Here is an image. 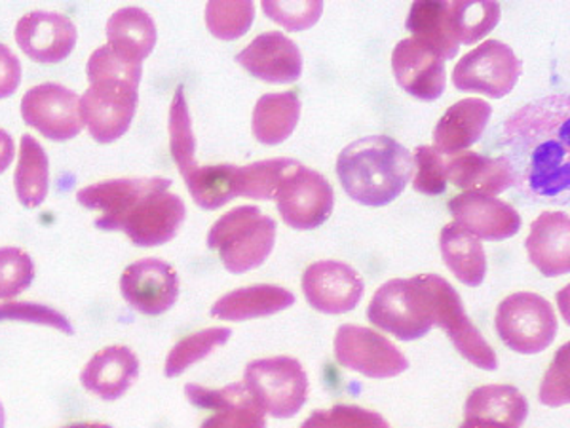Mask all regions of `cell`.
<instances>
[{
    "instance_id": "c3c4849f",
    "label": "cell",
    "mask_w": 570,
    "mask_h": 428,
    "mask_svg": "<svg viewBox=\"0 0 570 428\" xmlns=\"http://www.w3.org/2000/svg\"><path fill=\"white\" fill-rule=\"evenodd\" d=\"M63 428H112L107 422H72Z\"/></svg>"
},
{
    "instance_id": "5bb4252c",
    "label": "cell",
    "mask_w": 570,
    "mask_h": 428,
    "mask_svg": "<svg viewBox=\"0 0 570 428\" xmlns=\"http://www.w3.org/2000/svg\"><path fill=\"white\" fill-rule=\"evenodd\" d=\"M120 293L131 309L156 317L176 305L179 276L166 261L145 257L124 271Z\"/></svg>"
},
{
    "instance_id": "e575fe53",
    "label": "cell",
    "mask_w": 570,
    "mask_h": 428,
    "mask_svg": "<svg viewBox=\"0 0 570 428\" xmlns=\"http://www.w3.org/2000/svg\"><path fill=\"white\" fill-rule=\"evenodd\" d=\"M169 149L183 177L196 168V139L185 90L179 86L169 107Z\"/></svg>"
},
{
    "instance_id": "4dcf8cb0",
    "label": "cell",
    "mask_w": 570,
    "mask_h": 428,
    "mask_svg": "<svg viewBox=\"0 0 570 428\" xmlns=\"http://www.w3.org/2000/svg\"><path fill=\"white\" fill-rule=\"evenodd\" d=\"M301 118V99L293 91L266 94L253 110V134L265 145L289 139Z\"/></svg>"
},
{
    "instance_id": "603a6c76",
    "label": "cell",
    "mask_w": 570,
    "mask_h": 428,
    "mask_svg": "<svg viewBox=\"0 0 570 428\" xmlns=\"http://www.w3.org/2000/svg\"><path fill=\"white\" fill-rule=\"evenodd\" d=\"M448 163V179L466 193L494 196L518 183L515 168L505 156H481L480 153H462Z\"/></svg>"
},
{
    "instance_id": "bcb514c9",
    "label": "cell",
    "mask_w": 570,
    "mask_h": 428,
    "mask_svg": "<svg viewBox=\"0 0 570 428\" xmlns=\"http://www.w3.org/2000/svg\"><path fill=\"white\" fill-rule=\"evenodd\" d=\"M13 160V139L7 130L0 128V174L8 169Z\"/></svg>"
},
{
    "instance_id": "7c38bea8",
    "label": "cell",
    "mask_w": 570,
    "mask_h": 428,
    "mask_svg": "<svg viewBox=\"0 0 570 428\" xmlns=\"http://www.w3.org/2000/svg\"><path fill=\"white\" fill-rule=\"evenodd\" d=\"M21 117L52 142L72 139L85 128L77 94L56 82L27 90L21 99Z\"/></svg>"
},
{
    "instance_id": "9c48e42d",
    "label": "cell",
    "mask_w": 570,
    "mask_h": 428,
    "mask_svg": "<svg viewBox=\"0 0 570 428\" xmlns=\"http://www.w3.org/2000/svg\"><path fill=\"white\" fill-rule=\"evenodd\" d=\"M521 72L523 66L510 46L500 40H487L456 64L453 82L456 90L480 91L500 99L518 85Z\"/></svg>"
},
{
    "instance_id": "f35d334b",
    "label": "cell",
    "mask_w": 570,
    "mask_h": 428,
    "mask_svg": "<svg viewBox=\"0 0 570 428\" xmlns=\"http://www.w3.org/2000/svg\"><path fill=\"white\" fill-rule=\"evenodd\" d=\"M35 263L20 247H0V299H12L33 284Z\"/></svg>"
},
{
    "instance_id": "f6af8a7d",
    "label": "cell",
    "mask_w": 570,
    "mask_h": 428,
    "mask_svg": "<svg viewBox=\"0 0 570 428\" xmlns=\"http://www.w3.org/2000/svg\"><path fill=\"white\" fill-rule=\"evenodd\" d=\"M21 82V64L8 46L0 45V99L10 98Z\"/></svg>"
},
{
    "instance_id": "484cf974",
    "label": "cell",
    "mask_w": 570,
    "mask_h": 428,
    "mask_svg": "<svg viewBox=\"0 0 570 428\" xmlns=\"http://www.w3.org/2000/svg\"><path fill=\"white\" fill-rule=\"evenodd\" d=\"M295 303V293L273 284L249 285L223 295L212 309V317L228 322L273 317Z\"/></svg>"
},
{
    "instance_id": "7bdbcfd3",
    "label": "cell",
    "mask_w": 570,
    "mask_h": 428,
    "mask_svg": "<svg viewBox=\"0 0 570 428\" xmlns=\"http://www.w3.org/2000/svg\"><path fill=\"white\" fill-rule=\"evenodd\" d=\"M0 322H27V324L50 325L53 330L63 331L71 335L72 325L66 314L52 307L39 303H2L0 305Z\"/></svg>"
},
{
    "instance_id": "681fc988",
    "label": "cell",
    "mask_w": 570,
    "mask_h": 428,
    "mask_svg": "<svg viewBox=\"0 0 570 428\" xmlns=\"http://www.w3.org/2000/svg\"><path fill=\"white\" fill-rule=\"evenodd\" d=\"M0 428H4V408L0 403Z\"/></svg>"
},
{
    "instance_id": "8992f818",
    "label": "cell",
    "mask_w": 570,
    "mask_h": 428,
    "mask_svg": "<svg viewBox=\"0 0 570 428\" xmlns=\"http://www.w3.org/2000/svg\"><path fill=\"white\" fill-rule=\"evenodd\" d=\"M246 389L265 414L278 419L297 416L308 396V377L292 357L253 360L246 368Z\"/></svg>"
},
{
    "instance_id": "7a4b0ae2",
    "label": "cell",
    "mask_w": 570,
    "mask_h": 428,
    "mask_svg": "<svg viewBox=\"0 0 570 428\" xmlns=\"http://www.w3.org/2000/svg\"><path fill=\"white\" fill-rule=\"evenodd\" d=\"M86 75L90 88L80 98L82 123L96 142H117L136 115L142 64L105 45L91 54Z\"/></svg>"
},
{
    "instance_id": "ffe728a7",
    "label": "cell",
    "mask_w": 570,
    "mask_h": 428,
    "mask_svg": "<svg viewBox=\"0 0 570 428\" xmlns=\"http://www.w3.org/2000/svg\"><path fill=\"white\" fill-rule=\"evenodd\" d=\"M392 69L397 85L422 101L440 98L448 86L445 61L415 39H405L395 46Z\"/></svg>"
},
{
    "instance_id": "ab89813d",
    "label": "cell",
    "mask_w": 570,
    "mask_h": 428,
    "mask_svg": "<svg viewBox=\"0 0 570 428\" xmlns=\"http://www.w3.org/2000/svg\"><path fill=\"white\" fill-rule=\"evenodd\" d=\"M301 428H392L384 417L360 406H344L314 411Z\"/></svg>"
},
{
    "instance_id": "74e56055",
    "label": "cell",
    "mask_w": 570,
    "mask_h": 428,
    "mask_svg": "<svg viewBox=\"0 0 570 428\" xmlns=\"http://www.w3.org/2000/svg\"><path fill=\"white\" fill-rule=\"evenodd\" d=\"M255 4L246 2H208L206 23L214 37L220 40L240 39L252 27Z\"/></svg>"
},
{
    "instance_id": "7dc6e473",
    "label": "cell",
    "mask_w": 570,
    "mask_h": 428,
    "mask_svg": "<svg viewBox=\"0 0 570 428\" xmlns=\"http://www.w3.org/2000/svg\"><path fill=\"white\" fill-rule=\"evenodd\" d=\"M461 428H510L502 427V425H493V422H481V421H464Z\"/></svg>"
},
{
    "instance_id": "d590c367",
    "label": "cell",
    "mask_w": 570,
    "mask_h": 428,
    "mask_svg": "<svg viewBox=\"0 0 570 428\" xmlns=\"http://www.w3.org/2000/svg\"><path fill=\"white\" fill-rule=\"evenodd\" d=\"M295 158H271L249 166H240L242 196L257 201H276L278 188L285 177L297 168Z\"/></svg>"
},
{
    "instance_id": "2e32d148",
    "label": "cell",
    "mask_w": 570,
    "mask_h": 428,
    "mask_svg": "<svg viewBox=\"0 0 570 428\" xmlns=\"http://www.w3.org/2000/svg\"><path fill=\"white\" fill-rule=\"evenodd\" d=\"M303 292L312 309L325 314H343L356 309L360 303L363 280L346 263L318 261L306 269Z\"/></svg>"
},
{
    "instance_id": "f546056e",
    "label": "cell",
    "mask_w": 570,
    "mask_h": 428,
    "mask_svg": "<svg viewBox=\"0 0 570 428\" xmlns=\"http://www.w3.org/2000/svg\"><path fill=\"white\" fill-rule=\"evenodd\" d=\"M440 246L441 255L451 273L461 280L462 284L470 288L483 284L487 274L485 250L475 236L459 227L456 223H449L448 227L441 231Z\"/></svg>"
},
{
    "instance_id": "1f68e13d",
    "label": "cell",
    "mask_w": 570,
    "mask_h": 428,
    "mask_svg": "<svg viewBox=\"0 0 570 428\" xmlns=\"http://www.w3.org/2000/svg\"><path fill=\"white\" fill-rule=\"evenodd\" d=\"M188 193L202 210H217L242 196L240 166H196L187 177Z\"/></svg>"
},
{
    "instance_id": "277c9868",
    "label": "cell",
    "mask_w": 570,
    "mask_h": 428,
    "mask_svg": "<svg viewBox=\"0 0 570 428\" xmlns=\"http://www.w3.org/2000/svg\"><path fill=\"white\" fill-rule=\"evenodd\" d=\"M276 221L255 206H240L215 221L208 246L219 252L228 273L242 274L263 265L273 253Z\"/></svg>"
},
{
    "instance_id": "ba28073f",
    "label": "cell",
    "mask_w": 570,
    "mask_h": 428,
    "mask_svg": "<svg viewBox=\"0 0 570 428\" xmlns=\"http://www.w3.org/2000/svg\"><path fill=\"white\" fill-rule=\"evenodd\" d=\"M428 292L432 298L434 325L448 333L456 351L481 370L494 371L499 368V358L493 347L487 343L480 330L472 324L466 314L461 295L454 292L453 285L438 274H424Z\"/></svg>"
},
{
    "instance_id": "8d00e7d4",
    "label": "cell",
    "mask_w": 570,
    "mask_h": 428,
    "mask_svg": "<svg viewBox=\"0 0 570 428\" xmlns=\"http://www.w3.org/2000/svg\"><path fill=\"white\" fill-rule=\"evenodd\" d=\"M230 335H233V331L228 328H208V330H202L181 339L166 358L164 376H181L183 371H187L193 363L200 362L215 349L227 343Z\"/></svg>"
},
{
    "instance_id": "d6986e66",
    "label": "cell",
    "mask_w": 570,
    "mask_h": 428,
    "mask_svg": "<svg viewBox=\"0 0 570 428\" xmlns=\"http://www.w3.org/2000/svg\"><path fill=\"white\" fill-rule=\"evenodd\" d=\"M188 402L215 414L200 428H266L265 411L247 392L246 385L233 383L223 389H206L200 385L185 387Z\"/></svg>"
},
{
    "instance_id": "44dd1931",
    "label": "cell",
    "mask_w": 570,
    "mask_h": 428,
    "mask_svg": "<svg viewBox=\"0 0 570 428\" xmlns=\"http://www.w3.org/2000/svg\"><path fill=\"white\" fill-rule=\"evenodd\" d=\"M236 61L253 77L273 85H289L303 75L298 46L276 31L259 35L236 56Z\"/></svg>"
},
{
    "instance_id": "52a82bcc",
    "label": "cell",
    "mask_w": 570,
    "mask_h": 428,
    "mask_svg": "<svg viewBox=\"0 0 570 428\" xmlns=\"http://www.w3.org/2000/svg\"><path fill=\"white\" fill-rule=\"evenodd\" d=\"M494 324L505 347L519 354L546 351L558 335L553 307L538 293L508 295L499 305Z\"/></svg>"
},
{
    "instance_id": "d4e9b609",
    "label": "cell",
    "mask_w": 570,
    "mask_h": 428,
    "mask_svg": "<svg viewBox=\"0 0 570 428\" xmlns=\"http://www.w3.org/2000/svg\"><path fill=\"white\" fill-rule=\"evenodd\" d=\"M493 107L483 99H462L440 118L434 130V149L441 155H459V150L472 147L485 132Z\"/></svg>"
},
{
    "instance_id": "b9f144b4",
    "label": "cell",
    "mask_w": 570,
    "mask_h": 428,
    "mask_svg": "<svg viewBox=\"0 0 570 428\" xmlns=\"http://www.w3.org/2000/svg\"><path fill=\"white\" fill-rule=\"evenodd\" d=\"M263 12L276 21L279 26H284L289 31H305L311 29L320 16L324 12V2L312 0V2H263Z\"/></svg>"
},
{
    "instance_id": "60d3db41",
    "label": "cell",
    "mask_w": 570,
    "mask_h": 428,
    "mask_svg": "<svg viewBox=\"0 0 570 428\" xmlns=\"http://www.w3.org/2000/svg\"><path fill=\"white\" fill-rule=\"evenodd\" d=\"M413 163L416 166L415 188L422 195L438 196L448 191V163L445 156L434 147L421 145L415 150Z\"/></svg>"
},
{
    "instance_id": "d6a6232c",
    "label": "cell",
    "mask_w": 570,
    "mask_h": 428,
    "mask_svg": "<svg viewBox=\"0 0 570 428\" xmlns=\"http://www.w3.org/2000/svg\"><path fill=\"white\" fill-rule=\"evenodd\" d=\"M16 195L26 208H39L48 195L50 172H48V155L42 145L33 136L21 137L20 160L13 174Z\"/></svg>"
},
{
    "instance_id": "ac0fdd59",
    "label": "cell",
    "mask_w": 570,
    "mask_h": 428,
    "mask_svg": "<svg viewBox=\"0 0 570 428\" xmlns=\"http://www.w3.org/2000/svg\"><path fill=\"white\" fill-rule=\"evenodd\" d=\"M454 223L478 241H505L521 228V215L508 202L494 196L462 193L449 202Z\"/></svg>"
},
{
    "instance_id": "836d02e7",
    "label": "cell",
    "mask_w": 570,
    "mask_h": 428,
    "mask_svg": "<svg viewBox=\"0 0 570 428\" xmlns=\"http://www.w3.org/2000/svg\"><path fill=\"white\" fill-rule=\"evenodd\" d=\"M499 2H449V23L459 45H473L499 26Z\"/></svg>"
},
{
    "instance_id": "5b68a950",
    "label": "cell",
    "mask_w": 570,
    "mask_h": 428,
    "mask_svg": "<svg viewBox=\"0 0 570 428\" xmlns=\"http://www.w3.org/2000/svg\"><path fill=\"white\" fill-rule=\"evenodd\" d=\"M371 324L389 331L400 341H415L434 328L432 298L424 274L411 280L394 279L376 290L371 299Z\"/></svg>"
},
{
    "instance_id": "30bf717a",
    "label": "cell",
    "mask_w": 570,
    "mask_h": 428,
    "mask_svg": "<svg viewBox=\"0 0 570 428\" xmlns=\"http://www.w3.org/2000/svg\"><path fill=\"white\" fill-rule=\"evenodd\" d=\"M276 201L285 225L297 231H311L330 220L335 206V193L330 182L316 169L298 164L279 185Z\"/></svg>"
},
{
    "instance_id": "4316f807",
    "label": "cell",
    "mask_w": 570,
    "mask_h": 428,
    "mask_svg": "<svg viewBox=\"0 0 570 428\" xmlns=\"http://www.w3.org/2000/svg\"><path fill=\"white\" fill-rule=\"evenodd\" d=\"M529 403L525 396L510 385H487L473 390L464 406L466 421L493 422L519 428L525 422Z\"/></svg>"
},
{
    "instance_id": "cb8c5ba5",
    "label": "cell",
    "mask_w": 570,
    "mask_h": 428,
    "mask_svg": "<svg viewBox=\"0 0 570 428\" xmlns=\"http://www.w3.org/2000/svg\"><path fill=\"white\" fill-rule=\"evenodd\" d=\"M532 265L544 276H561L570 271V217L563 212H544L532 223L527 236Z\"/></svg>"
},
{
    "instance_id": "83f0119b",
    "label": "cell",
    "mask_w": 570,
    "mask_h": 428,
    "mask_svg": "<svg viewBox=\"0 0 570 428\" xmlns=\"http://www.w3.org/2000/svg\"><path fill=\"white\" fill-rule=\"evenodd\" d=\"M107 39L112 50L142 64L155 50V20L142 8H120L107 21Z\"/></svg>"
},
{
    "instance_id": "ee69618b",
    "label": "cell",
    "mask_w": 570,
    "mask_h": 428,
    "mask_svg": "<svg viewBox=\"0 0 570 428\" xmlns=\"http://www.w3.org/2000/svg\"><path fill=\"white\" fill-rule=\"evenodd\" d=\"M540 402L550 408H559L570 402L569 398V344H563L558 357L546 373L540 389Z\"/></svg>"
},
{
    "instance_id": "8fae6325",
    "label": "cell",
    "mask_w": 570,
    "mask_h": 428,
    "mask_svg": "<svg viewBox=\"0 0 570 428\" xmlns=\"http://www.w3.org/2000/svg\"><path fill=\"white\" fill-rule=\"evenodd\" d=\"M335 358L346 370L357 371L371 379H390L407 370V358L381 333L344 324L335 338Z\"/></svg>"
},
{
    "instance_id": "7402d4cb",
    "label": "cell",
    "mask_w": 570,
    "mask_h": 428,
    "mask_svg": "<svg viewBox=\"0 0 570 428\" xmlns=\"http://www.w3.org/2000/svg\"><path fill=\"white\" fill-rule=\"evenodd\" d=\"M137 376L139 360L136 352L122 344H112L101 349L86 363L80 373V383L91 395L112 402L128 392Z\"/></svg>"
},
{
    "instance_id": "3957f363",
    "label": "cell",
    "mask_w": 570,
    "mask_h": 428,
    "mask_svg": "<svg viewBox=\"0 0 570 428\" xmlns=\"http://www.w3.org/2000/svg\"><path fill=\"white\" fill-rule=\"evenodd\" d=\"M415 163L402 143L389 136L362 137L338 155L337 176L344 193L363 206H386L402 195Z\"/></svg>"
},
{
    "instance_id": "9a60e30c",
    "label": "cell",
    "mask_w": 570,
    "mask_h": 428,
    "mask_svg": "<svg viewBox=\"0 0 570 428\" xmlns=\"http://www.w3.org/2000/svg\"><path fill=\"white\" fill-rule=\"evenodd\" d=\"M185 215L187 208L179 196L171 195L169 191H155L137 202L118 231L128 234L136 246H163L176 239Z\"/></svg>"
},
{
    "instance_id": "e0dca14e",
    "label": "cell",
    "mask_w": 570,
    "mask_h": 428,
    "mask_svg": "<svg viewBox=\"0 0 570 428\" xmlns=\"http://www.w3.org/2000/svg\"><path fill=\"white\" fill-rule=\"evenodd\" d=\"M77 27L63 13L29 12L16 26V42L39 64H59L77 45Z\"/></svg>"
},
{
    "instance_id": "f1b7e54d",
    "label": "cell",
    "mask_w": 570,
    "mask_h": 428,
    "mask_svg": "<svg viewBox=\"0 0 570 428\" xmlns=\"http://www.w3.org/2000/svg\"><path fill=\"white\" fill-rule=\"evenodd\" d=\"M405 27L413 33L411 39L430 48L443 61L453 59L461 50L449 23V2H415L409 10Z\"/></svg>"
},
{
    "instance_id": "6da1fadb",
    "label": "cell",
    "mask_w": 570,
    "mask_h": 428,
    "mask_svg": "<svg viewBox=\"0 0 570 428\" xmlns=\"http://www.w3.org/2000/svg\"><path fill=\"white\" fill-rule=\"evenodd\" d=\"M508 137L534 145L527 150V177L538 195L556 196L570 185L569 98H550L527 105L508 123Z\"/></svg>"
},
{
    "instance_id": "4fadbf2b",
    "label": "cell",
    "mask_w": 570,
    "mask_h": 428,
    "mask_svg": "<svg viewBox=\"0 0 570 428\" xmlns=\"http://www.w3.org/2000/svg\"><path fill=\"white\" fill-rule=\"evenodd\" d=\"M171 179L166 177H124L109 182L94 183L90 187L80 188L77 201L85 208L99 212L96 227L115 233L120 228L126 214L130 212L142 196L155 191H168Z\"/></svg>"
}]
</instances>
